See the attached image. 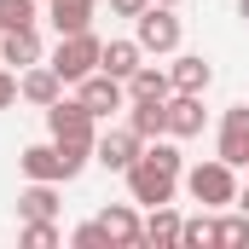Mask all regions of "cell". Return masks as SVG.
<instances>
[{
	"instance_id": "obj_8",
	"label": "cell",
	"mask_w": 249,
	"mask_h": 249,
	"mask_svg": "<svg viewBox=\"0 0 249 249\" xmlns=\"http://www.w3.org/2000/svg\"><path fill=\"white\" fill-rule=\"evenodd\" d=\"M162 110H168V139H197L203 133V93H168Z\"/></svg>"
},
{
	"instance_id": "obj_23",
	"label": "cell",
	"mask_w": 249,
	"mask_h": 249,
	"mask_svg": "<svg viewBox=\"0 0 249 249\" xmlns=\"http://www.w3.org/2000/svg\"><path fill=\"white\" fill-rule=\"evenodd\" d=\"M70 244H75V249H116V244H110V232H105V220L75 226V232H70Z\"/></svg>"
},
{
	"instance_id": "obj_1",
	"label": "cell",
	"mask_w": 249,
	"mask_h": 249,
	"mask_svg": "<svg viewBox=\"0 0 249 249\" xmlns=\"http://www.w3.org/2000/svg\"><path fill=\"white\" fill-rule=\"evenodd\" d=\"M174 186H180V168H168V162H157V157H145V151H139V162L127 168V197L145 203V209L174 203Z\"/></svg>"
},
{
	"instance_id": "obj_15",
	"label": "cell",
	"mask_w": 249,
	"mask_h": 249,
	"mask_svg": "<svg viewBox=\"0 0 249 249\" xmlns=\"http://www.w3.org/2000/svg\"><path fill=\"white\" fill-rule=\"evenodd\" d=\"M168 75H174V93H209V81H214L209 58H197V53H180Z\"/></svg>"
},
{
	"instance_id": "obj_3",
	"label": "cell",
	"mask_w": 249,
	"mask_h": 249,
	"mask_svg": "<svg viewBox=\"0 0 249 249\" xmlns=\"http://www.w3.org/2000/svg\"><path fill=\"white\" fill-rule=\"evenodd\" d=\"M133 41H139L145 53H180V18H174V6L151 0V6L133 18Z\"/></svg>"
},
{
	"instance_id": "obj_21",
	"label": "cell",
	"mask_w": 249,
	"mask_h": 249,
	"mask_svg": "<svg viewBox=\"0 0 249 249\" xmlns=\"http://www.w3.org/2000/svg\"><path fill=\"white\" fill-rule=\"evenodd\" d=\"M214 244L220 249H249V214H226V220H214Z\"/></svg>"
},
{
	"instance_id": "obj_11",
	"label": "cell",
	"mask_w": 249,
	"mask_h": 249,
	"mask_svg": "<svg viewBox=\"0 0 249 249\" xmlns=\"http://www.w3.org/2000/svg\"><path fill=\"white\" fill-rule=\"evenodd\" d=\"M81 105H87L93 116H110V110H122V105H127V81L105 75V70H93V75L81 81Z\"/></svg>"
},
{
	"instance_id": "obj_5",
	"label": "cell",
	"mask_w": 249,
	"mask_h": 249,
	"mask_svg": "<svg viewBox=\"0 0 249 249\" xmlns=\"http://www.w3.org/2000/svg\"><path fill=\"white\" fill-rule=\"evenodd\" d=\"M93 110L81 105V99H58V105H47V133L58 139V145H93Z\"/></svg>"
},
{
	"instance_id": "obj_18",
	"label": "cell",
	"mask_w": 249,
	"mask_h": 249,
	"mask_svg": "<svg viewBox=\"0 0 249 249\" xmlns=\"http://www.w3.org/2000/svg\"><path fill=\"white\" fill-rule=\"evenodd\" d=\"M127 127H133L139 139H162V133H168V110H162V99H133Z\"/></svg>"
},
{
	"instance_id": "obj_22",
	"label": "cell",
	"mask_w": 249,
	"mask_h": 249,
	"mask_svg": "<svg viewBox=\"0 0 249 249\" xmlns=\"http://www.w3.org/2000/svg\"><path fill=\"white\" fill-rule=\"evenodd\" d=\"M6 29H35V0H0V35Z\"/></svg>"
},
{
	"instance_id": "obj_13",
	"label": "cell",
	"mask_w": 249,
	"mask_h": 249,
	"mask_svg": "<svg viewBox=\"0 0 249 249\" xmlns=\"http://www.w3.org/2000/svg\"><path fill=\"white\" fill-rule=\"evenodd\" d=\"M0 64H12V70L41 64V35H35V29H6V35H0Z\"/></svg>"
},
{
	"instance_id": "obj_27",
	"label": "cell",
	"mask_w": 249,
	"mask_h": 249,
	"mask_svg": "<svg viewBox=\"0 0 249 249\" xmlns=\"http://www.w3.org/2000/svg\"><path fill=\"white\" fill-rule=\"evenodd\" d=\"M145 6H151V0H110V12H116V18H139Z\"/></svg>"
},
{
	"instance_id": "obj_16",
	"label": "cell",
	"mask_w": 249,
	"mask_h": 249,
	"mask_svg": "<svg viewBox=\"0 0 249 249\" xmlns=\"http://www.w3.org/2000/svg\"><path fill=\"white\" fill-rule=\"evenodd\" d=\"M139 58H145V47H139V41H105L99 70H105V75H116V81H127V75L139 70Z\"/></svg>"
},
{
	"instance_id": "obj_17",
	"label": "cell",
	"mask_w": 249,
	"mask_h": 249,
	"mask_svg": "<svg viewBox=\"0 0 249 249\" xmlns=\"http://www.w3.org/2000/svg\"><path fill=\"white\" fill-rule=\"evenodd\" d=\"M47 18L58 35H81L93 23V0H47Z\"/></svg>"
},
{
	"instance_id": "obj_10",
	"label": "cell",
	"mask_w": 249,
	"mask_h": 249,
	"mask_svg": "<svg viewBox=\"0 0 249 249\" xmlns=\"http://www.w3.org/2000/svg\"><path fill=\"white\" fill-rule=\"evenodd\" d=\"M18 99H29V105H58L64 99V75L53 70V64H29L23 75H18Z\"/></svg>"
},
{
	"instance_id": "obj_9",
	"label": "cell",
	"mask_w": 249,
	"mask_h": 249,
	"mask_svg": "<svg viewBox=\"0 0 249 249\" xmlns=\"http://www.w3.org/2000/svg\"><path fill=\"white\" fill-rule=\"evenodd\" d=\"M220 162L249 168V105H232L220 122Z\"/></svg>"
},
{
	"instance_id": "obj_14",
	"label": "cell",
	"mask_w": 249,
	"mask_h": 249,
	"mask_svg": "<svg viewBox=\"0 0 249 249\" xmlns=\"http://www.w3.org/2000/svg\"><path fill=\"white\" fill-rule=\"evenodd\" d=\"M18 214H23V220H53V214H58V191H53V180H29V186L18 191Z\"/></svg>"
},
{
	"instance_id": "obj_2",
	"label": "cell",
	"mask_w": 249,
	"mask_h": 249,
	"mask_svg": "<svg viewBox=\"0 0 249 249\" xmlns=\"http://www.w3.org/2000/svg\"><path fill=\"white\" fill-rule=\"evenodd\" d=\"M186 191L203 203V209H232L238 203V180H232V162H197V168H186Z\"/></svg>"
},
{
	"instance_id": "obj_12",
	"label": "cell",
	"mask_w": 249,
	"mask_h": 249,
	"mask_svg": "<svg viewBox=\"0 0 249 249\" xmlns=\"http://www.w3.org/2000/svg\"><path fill=\"white\" fill-rule=\"evenodd\" d=\"M99 220H105V232H110V244H116V249H139V244H145V220H139L127 203H110Z\"/></svg>"
},
{
	"instance_id": "obj_30",
	"label": "cell",
	"mask_w": 249,
	"mask_h": 249,
	"mask_svg": "<svg viewBox=\"0 0 249 249\" xmlns=\"http://www.w3.org/2000/svg\"><path fill=\"white\" fill-rule=\"evenodd\" d=\"M162 6H180V0H162Z\"/></svg>"
},
{
	"instance_id": "obj_19",
	"label": "cell",
	"mask_w": 249,
	"mask_h": 249,
	"mask_svg": "<svg viewBox=\"0 0 249 249\" xmlns=\"http://www.w3.org/2000/svg\"><path fill=\"white\" fill-rule=\"evenodd\" d=\"M168 93H174V75H168V70L139 64V70L127 75V99H168Z\"/></svg>"
},
{
	"instance_id": "obj_20",
	"label": "cell",
	"mask_w": 249,
	"mask_h": 249,
	"mask_svg": "<svg viewBox=\"0 0 249 249\" xmlns=\"http://www.w3.org/2000/svg\"><path fill=\"white\" fill-rule=\"evenodd\" d=\"M145 244H180V214H174L168 203L151 209V220H145Z\"/></svg>"
},
{
	"instance_id": "obj_29",
	"label": "cell",
	"mask_w": 249,
	"mask_h": 249,
	"mask_svg": "<svg viewBox=\"0 0 249 249\" xmlns=\"http://www.w3.org/2000/svg\"><path fill=\"white\" fill-rule=\"evenodd\" d=\"M238 18H244V23H249V0H238Z\"/></svg>"
},
{
	"instance_id": "obj_6",
	"label": "cell",
	"mask_w": 249,
	"mask_h": 249,
	"mask_svg": "<svg viewBox=\"0 0 249 249\" xmlns=\"http://www.w3.org/2000/svg\"><path fill=\"white\" fill-rule=\"evenodd\" d=\"M18 168H23L29 180H53V186H58V180H75V174H70V157H64L58 139H53V145H29V151L18 157Z\"/></svg>"
},
{
	"instance_id": "obj_26",
	"label": "cell",
	"mask_w": 249,
	"mask_h": 249,
	"mask_svg": "<svg viewBox=\"0 0 249 249\" xmlns=\"http://www.w3.org/2000/svg\"><path fill=\"white\" fill-rule=\"evenodd\" d=\"M6 105H18V75H12V70H0V110H6Z\"/></svg>"
},
{
	"instance_id": "obj_24",
	"label": "cell",
	"mask_w": 249,
	"mask_h": 249,
	"mask_svg": "<svg viewBox=\"0 0 249 249\" xmlns=\"http://www.w3.org/2000/svg\"><path fill=\"white\" fill-rule=\"evenodd\" d=\"M53 244H58L53 220H23V249H53Z\"/></svg>"
},
{
	"instance_id": "obj_25",
	"label": "cell",
	"mask_w": 249,
	"mask_h": 249,
	"mask_svg": "<svg viewBox=\"0 0 249 249\" xmlns=\"http://www.w3.org/2000/svg\"><path fill=\"white\" fill-rule=\"evenodd\" d=\"M180 244L186 249H209L214 244V220H180Z\"/></svg>"
},
{
	"instance_id": "obj_7",
	"label": "cell",
	"mask_w": 249,
	"mask_h": 249,
	"mask_svg": "<svg viewBox=\"0 0 249 249\" xmlns=\"http://www.w3.org/2000/svg\"><path fill=\"white\" fill-rule=\"evenodd\" d=\"M139 151H145V139H139L133 127H116V133H105V139L93 145V157H99L110 174H127V168L139 162Z\"/></svg>"
},
{
	"instance_id": "obj_28",
	"label": "cell",
	"mask_w": 249,
	"mask_h": 249,
	"mask_svg": "<svg viewBox=\"0 0 249 249\" xmlns=\"http://www.w3.org/2000/svg\"><path fill=\"white\" fill-rule=\"evenodd\" d=\"M238 209H244V214H249V186H244V191H238Z\"/></svg>"
},
{
	"instance_id": "obj_4",
	"label": "cell",
	"mask_w": 249,
	"mask_h": 249,
	"mask_svg": "<svg viewBox=\"0 0 249 249\" xmlns=\"http://www.w3.org/2000/svg\"><path fill=\"white\" fill-rule=\"evenodd\" d=\"M99 53H105V41H99L93 29H81V35H58L53 70H58L64 81H87V75L99 70Z\"/></svg>"
}]
</instances>
